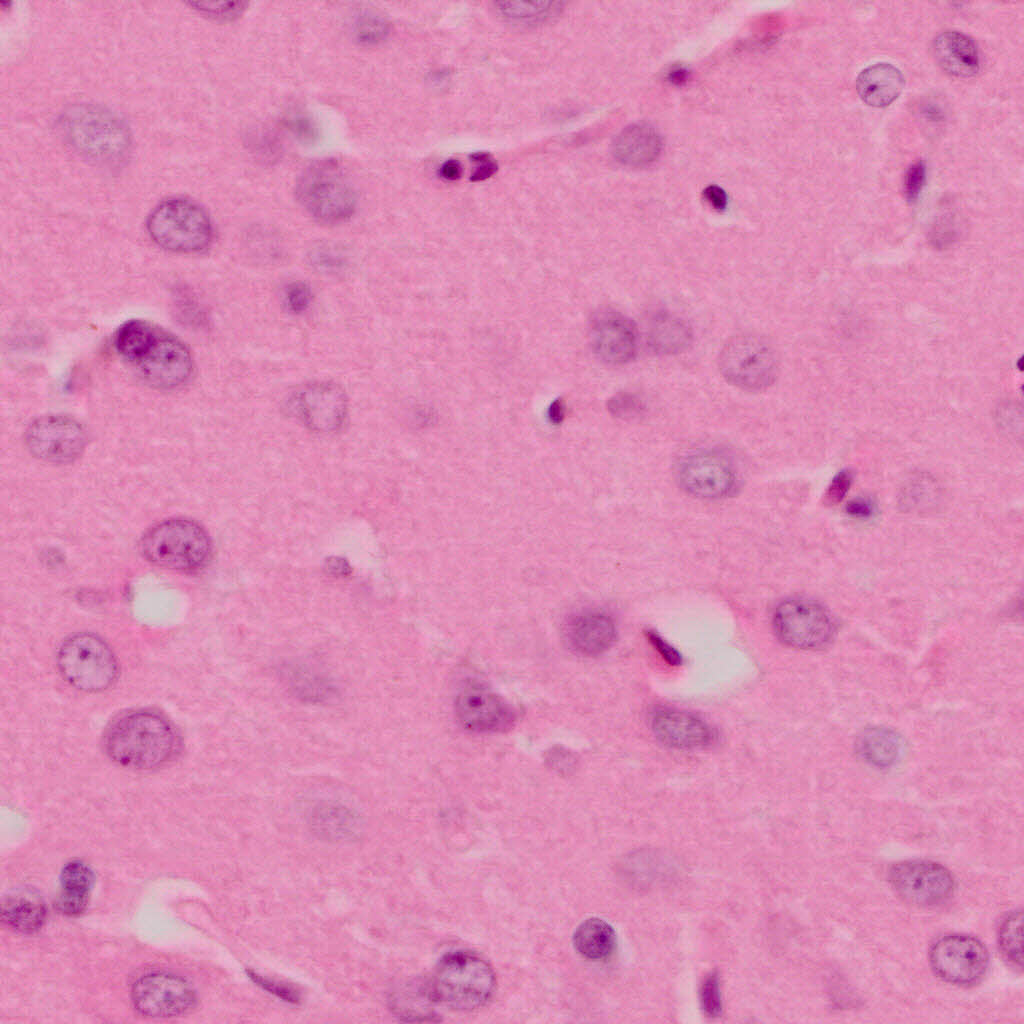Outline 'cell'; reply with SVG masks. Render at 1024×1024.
<instances>
[{
	"mask_svg": "<svg viewBox=\"0 0 1024 1024\" xmlns=\"http://www.w3.org/2000/svg\"><path fill=\"white\" fill-rule=\"evenodd\" d=\"M114 344L118 353L152 386L179 387L194 371L193 358L186 345L148 321L124 322L115 333Z\"/></svg>",
	"mask_w": 1024,
	"mask_h": 1024,
	"instance_id": "1",
	"label": "cell"
},
{
	"mask_svg": "<svg viewBox=\"0 0 1024 1024\" xmlns=\"http://www.w3.org/2000/svg\"><path fill=\"white\" fill-rule=\"evenodd\" d=\"M103 747L108 757L121 766L154 769L177 755L180 739L166 717L151 710H134L108 725Z\"/></svg>",
	"mask_w": 1024,
	"mask_h": 1024,
	"instance_id": "2",
	"label": "cell"
},
{
	"mask_svg": "<svg viewBox=\"0 0 1024 1024\" xmlns=\"http://www.w3.org/2000/svg\"><path fill=\"white\" fill-rule=\"evenodd\" d=\"M426 983L435 1004L458 1011H472L490 1000L496 978L490 964L481 956L457 950L439 959Z\"/></svg>",
	"mask_w": 1024,
	"mask_h": 1024,
	"instance_id": "3",
	"label": "cell"
},
{
	"mask_svg": "<svg viewBox=\"0 0 1024 1024\" xmlns=\"http://www.w3.org/2000/svg\"><path fill=\"white\" fill-rule=\"evenodd\" d=\"M140 550L157 566L191 573L206 567L212 555V542L199 523L173 518L148 529L141 539Z\"/></svg>",
	"mask_w": 1024,
	"mask_h": 1024,
	"instance_id": "4",
	"label": "cell"
},
{
	"mask_svg": "<svg viewBox=\"0 0 1024 1024\" xmlns=\"http://www.w3.org/2000/svg\"><path fill=\"white\" fill-rule=\"evenodd\" d=\"M69 143L80 153L100 161L123 157L130 144L125 123L110 110L92 104L69 108L61 119Z\"/></svg>",
	"mask_w": 1024,
	"mask_h": 1024,
	"instance_id": "5",
	"label": "cell"
},
{
	"mask_svg": "<svg viewBox=\"0 0 1024 1024\" xmlns=\"http://www.w3.org/2000/svg\"><path fill=\"white\" fill-rule=\"evenodd\" d=\"M296 195L308 214L325 224L347 221L357 207L353 185L343 169L332 160L310 165L298 180Z\"/></svg>",
	"mask_w": 1024,
	"mask_h": 1024,
	"instance_id": "6",
	"label": "cell"
},
{
	"mask_svg": "<svg viewBox=\"0 0 1024 1024\" xmlns=\"http://www.w3.org/2000/svg\"><path fill=\"white\" fill-rule=\"evenodd\" d=\"M147 230L158 246L176 253L205 251L213 239L209 215L186 198H170L158 204L148 216Z\"/></svg>",
	"mask_w": 1024,
	"mask_h": 1024,
	"instance_id": "7",
	"label": "cell"
},
{
	"mask_svg": "<svg viewBox=\"0 0 1024 1024\" xmlns=\"http://www.w3.org/2000/svg\"><path fill=\"white\" fill-rule=\"evenodd\" d=\"M718 368L730 385L760 392L774 384L779 373L776 348L763 336L738 334L726 341L718 357Z\"/></svg>",
	"mask_w": 1024,
	"mask_h": 1024,
	"instance_id": "8",
	"label": "cell"
},
{
	"mask_svg": "<svg viewBox=\"0 0 1024 1024\" xmlns=\"http://www.w3.org/2000/svg\"><path fill=\"white\" fill-rule=\"evenodd\" d=\"M57 666L71 686L84 692L109 688L119 673L111 648L92 633H77L65 639L57 653Z\"/></svg>",
	"mask_w": 1024,
	"mask_h": 1024,
	"instance_id": "9",
	"label": "cell"
},
{
	"mask_svg": "<svg viewBox=\"0 0 1024 1024\" xmlns=\"http://www.w3.org/2000/svg\"><path fill=\"white\" fill-rule=\"evenodd\" d=\"M773 627L783 644L802 650L820 649L829 644L835 634L829 612L819 603L804 598L781 602L774 612Z\"/></svg>",
	"mask_w": 1024,
	"mask_h": 1024,
	"instance_id": "10",
	"label": "cell"
},
{
	"mask_svg": "<svg viewBox=\"0 0 1024 1024\" xmlns=\"http://www.w3.org/2000/svg\"><path fill=\"white\" fill-rule=\"evenodd\" d=\"M934 973L947 983L975 985L985 976L989 956L984 944L965 934H946L937 938L929 950Z\"/></svg>",
	"mask_w": 1024,
	"mask_h": 1024,
	"instance_id": "11",
	"label": "cell"
},
{
	"mask_svg": "<svg viewBox=\"0 0 1024 1024\" xmlns=\"http://www.w3.org/2000/svg\"><path fill=\"white\" fill-rule=\"evenodd\" d=\"M889 882L903 900L924 907L945 903L955 889L950 871L930 860H906L894 864L889 871Z\"/></svg>",
	"mask_w": 1024,
	"mask_h": 1024,
	"instance_id": "12",
	"label": "cell"
},
{
	"mask_svg": "<svg viewBox=\"0 0 1024 1024\" xmlns=\"http://www.w3.org/2000/svg\"><path fill=\"white\" fill-rule=\"evenodd\" d=\"M131 998L140 1014L152 1018L186 1014L197 1002L192 986L184 978L167 972L141 976L133 984Z\"/></svg>",
	"mask_w": 1024,
	"mask_h": 1024,
	"instance_id": "13",
	"label": "cell"
},
{
	"mask_svg": "<svg viewBox=\"0 0 1024 1024\" xmlns=\"http://www.w3.org/2000/svg\"><path fill=\"white\" fill-rule=\"evenodd\" d=\"M679 481L689 494L705 499H722L739 487L738 473L731 460L715 451L695 452L679 465Z\"/></svg>",
	"mask_w": 1024,
	"mask_h": 1024,
	"instance_id": "14",
	"label": "cell"
},
{
	"mask_svg": "<svg viewBox=\"0 0 1024 1024\" xmlns=\"http://www.w3.org/2000/svg\"><path fill=\"white\" fill-rule=\"evenodd\" d=\"M25 441L30 452L46 462L63 464L78 458L86 445V433L74 419L47 415L30 424Z\"/></svg>",
	"mask_w": 1024,
	"mask_h": 1024,
	"instance_id": "15",
	"label": "cell"
},
{
	"mask_svg": "<svg viewBox=\"0 0 1024 1024\" xmlns=\"http://www.w3.org/2000/svg\"><path fill=\"white\" fill-rule=\"evenodd\" d=\"M455 715L462 727L474 733H503L517 720L516 710L486 686L465 685L455 699Z\"/></svg>",
	"mask_w": 1024,
	"mask_h": 1024,
	"instance_id": "16",
	"label": "cell"
},
{
	"mask_svg": "<svg viewBox=\"0 0 1024 1024\" xmlns=\"http://www.w3.org/2000/svg\"><path fill=\"white\" fill-rule=\"evenodd\" d=\"M292 409L309 429L329 433L344 424L348 401L340 386L333 382H314L300 388L292 398Z\"/></svg>",
	"mask_w": 1024,
	"mask_h": 1024,
	"instance_id": "17",
	"label": "cell"
},
{
	"mask_svg": "<svg viewBox=\"0 0 1024 1024\" xmlns=\"http://www.w3.org/2000/svg\"><path fill=\"white\" fill-rule=\"evenodd\" d=\"M590 339L594 354L606 364L624 365L637 355V327L618 311L604 309L597 312L590 324Z\"/></svg>",
	"mask_w": 1024,
	"mask_h": 1024,
	"instance_id": "18",
	"label": "cell"
},
{
	"mask_svg": "<svg viewBox=\"0 0 1024 1024\" xmlns=\"http://www.w3.org/2000/svg\"><path fill=\"white\" fill-rule=\"evenodd\" d=\"M651 727L657 739L677 749H699L715 741L714 730L687 711L662 707L654 711Z\"/></svg>",
	"mask_w": 1024,
	"mask_h": 1024,
	"instance_id": "19",
	"label": "cell"
},
{
	"mask_svg": "<svg viewBox=\"0 0 1024 1024\" xmlns=\"http://www.w3.org/2000/svg\"><path fill=\"white\" fill-rule=\"evenodd\" d=\"M277 670L284 688L300 702L326 704L339 696L338 686L332 677L310 662L287 660Z\"/></svg>",
	"mask_w": 1024,
	"mask_h": 1024,
	"instance_id": "20",
	"label": "cell"
},
{
	"mask_svg": "<svg viewBox=\"0 0 1024 1024\" xmlns=\"http://www.w3.org/2000/svg\"><path fill=\"white\" fill-rule=\"evenodd\" d=\"M617 637L616 625L606 613L595 610L578 612L565 626L569 648L582 656H598L608 651Z\"/></svg>",
	"mask_w": 1024,
	"mask_h": 1024,
	"instance_id": "21",
	"label": "cell"
},
{
	"mask_svg": "<svg viewBox=\"0 0 1024 1024\" xmlns=\"http://www.w3.org/2000/svg\"><path fill=\"white\" fill-rule=\"evenodd\" d=\"M663 147L661 135L651 125L635 123L624 128L612 142V153L620 163L630 167L650 165Z\"/></svg>",
	"mask_w": 1024,
	"mask_h": 1024,
	"instance_id": "22",
	"label": "cell"
},
{
	"mask_svg": "<svg viewBox=\"0 0 1024 1024\" xmlns=\"http://www.w3.org/2000/svg\"><path fill=\"white\" fill-rule=\"evenodd\" d=\"M938 65L950 75L972 77L979 72L980 55L974 40L958 31H945L933 42Z\"/></svg>",
	"mask_w": 1024,
	"mask_h": 1024,
	"instance_id": "23",
	"label": "cell"
},
{
	"mask_svg": "<svg viewBox=\"0 0 1024 1024\" xmlns=\"http://www.w3.org/2000/svg\"><path fill=\"white\" fill-rule=\"evenodd\" d=\"M904 85L901 71L890 63L870 65L861 71L856 80V90L861 100L875 108H884L893 103L903 91Z\"/></svg>",
	"mask_w": 1024,
	"mask_h": 1024,
	"instance_id": "24",
	"label": "cell"
},
{
	"mask_svg": "<svg viewBox=\"0 0 1024 1024\" xmlns=\"http://www.w3.org/2000/svg\"><path fill=\"white\" fill-rule=\"evenodd\" d=\"M905 750L904 738L887 727L867 728L860 733L856 740V751L859 757L878 768L894 766L903 758Z\"/></svg>",
	"mask_w": 1024,
	"mask_h": 1024,
	"instance_id": "25",
	"label": "cell"
},
{
	"mask_svg": "<svg viewBox=\"0 0 1024 1024\" xmlns=\"http://www.w3.org/2000/svg\"><path fill=\"white\" fill-rule=\"evenodd\" d=\"M93 884V873L82 861L74 860L67 863L60 876V892L57 908L68 916L83 913L89 902Z\"/></svg>",
	"mask_w": 1024,
	"mask_h": 1024,
	"instance_id": "26",
	"label": "cell"
},
{
	"mask_svg": "<svg viewBox=\"0 0 1024 1024\" xmlns=\"http://www.w3.org/2000/svg\"><path fill=\"white\" fill-rule=\"evenodd\" d=\"M648 345L658 355H677L689 349L693 331L682 318L658 313L652 318L648 330Z\"/></svg>",
	"mask_w": 1024,
	"mask_h": 1024,
	"instance_id": "27",
	"label": "cell"
},
{
	"mask_svg": "<svg viewBox=\"0 0 1024 1024\" xmlns=\"http://www.w3.org/2000/svg\"><path fill=\"white\" fill-rule=\"evenodd\" d=\"M617 944L613 927L599 918L583 921L575 930L573 945L585 959L601 961L609 958Z\"/></svg>",
	"mask_w": 1024,
	"mask_h": 1024,
	"instance_id": "28",
	"label": "cell"
},
{
	"mask_svg": "<svg viewBox=\"0 0 1024 1024\" xmlns=\"http://www.w3.org/2000/svg\"><path fill=\"white\" fill-rule=\"evenodd\" d=\"M2 919L13 929L22 933L38 931L46 916L42 901L32 894H17L2 904Z\"/></svg>",
	"mask_w": 1024,
	"mask_h": 1024,
	"instance_id": "29",
	"label": "cell"
},
{
	"mask_svg": "<svg viewBox=\"0 0 1024 1024\" xmlns=\"http://www.w3.org/2000/svg\"><path fill=\"white\" fill-rule=\"evenodd\" d=\"M564 4L558 1H509L496 3V10L505 21L517 26H537L561 14Z\"/></svg>",
	"mask_w": 1024,
	"mask_h": 1024,
	"instance_id": "30",
	"label": "cell"
},
{
	"mask_svg": "<svg viewBox=\"0 0 1024 1024\" xmlns=\"http://www.w3.org/2000/svg\"><path fill=\"white\" fill-rule=\"evenodd\" d=\"M313 826L328 836H350L358 826L356 814L341 804L322 803L311 814Z\"/></svg>",
	"mask_w": 1024,
	"mask_h": 1024,
	"instance_id": "31",
	"label": "cell"
},
{
	"mask_svg": "<svg viewBox=\"0 0 1024 1024\" xmlns=\"http://www.w3.org/2000/svg\"><path fill=\"white\" fill-rule=\"evenodd\" d=\"M1022 911L1006 914L998 928V944L1004 959L1015 969L1022 970Z\"/></svg>",
	"mask_w": 1024,
	"mask_h": 1024,
	"instance_id": "32",
	"label": "cell"
},
{
	"mask_svg": "<svg viewBox=\"0 0 1024 1024\" xmlns=\"http://www.w3.org/2000/svg\"><path fill=\"white\" fill-rule=\"evenodd\" d=\"M308 259L315 270L328 275L342 273L349 263L346 250L331 243L313 246L308 252Z\"/></svg>",
	"mask_w": 1024,
	"mask_h": 1024,
	"instance_id": "33",
	"label": "cell"
},
{
	"mask_svg": "<svg viewBox=\"0 0 1024 1024\" xmlns=\"http://www.w3.org/2000/svg\"><path fill=\"white\" fill-rule=\"evenodd\" d=\"M609 412L623 420H631L640 417L645 411L643 401L630 392H619L612 396L607 402Z\"/></svg>",
	"mask_w": 1024,
	"mask_h": 1024,
	"instance_id": "34",
	"label": "cell"
},
{
	"mask_svg": "<svg viewBox=\"0 0 1024 1024\" xmlns=\"http://www.w3.org/2000/svg\"><path fill=\"white\" fill-rule=\"evenodd\" d=\"M700 1003L708 1017H717L722 1012V1001L717 972L709 973L700 987Z\"/></svg>",
	"mask_w": 1024,
	"mask_h": 1024,
	"instance_id": "35",
	"label": "cell"
},
{
	"mask_svg": "<svg viewBox=\"0 0 1024 1024\" xmlns=\"http://www.w3.org/2000/svg\"><path fill=\"white\" fill-rule=\"evenodd\" d=\"M247 975L256 983L257 986L261 987L268 993L280 998L282 1001L290 1004H299L301 1001V995L299 990L288 983L282 981L266 978L260 974H257L253 970H247Z\"/></svg>",
	"mask_w": 1024,
	"mask_h": 1024,
	"instance_id": "36",
	"label": "cell"
},
{
	"mask_svg": "<svg viewBox=\"0 0 1024 1024\" xmlns=\"http://www.w3.org/2000/svg\"><path fill=\"white\" fill-rule=\"evenodd\" d=\"M387 32L388 23L378 15L361 16L356 24L357 38L363 43L378 42L386 36Z\"/></svg>",
	"mask_w": 1024,
	"mask_h": 1024,
	"instance_id": "37",
	"label": "cell"
},
{
	"mask_svg": "<svg viewBox=\"0 0 1024 1024\" xmlns=\"http://www.w3.org/2000/svg\"><path fill=\"white\" fill-rule=\"evenodd\" d=\"M312 297L311 288L305 282L294 281L285 288V305L293 314H301L306 311L311 304Z\"/></svg>",
	"mask_w": 1024,
	"mask_h": 1024,
	"instance_id": "38",
	"label": "cell"
},
{
	"mask_svg": "<svg viewBox=\"0 0 1024 1024\" xmlns=\"http://www.w3.org/2000/svg\"><path fill=\"white\" fill-rule=\"evenodd\" d=\"M926 182V165L922 160L911 164L907 169L903 191L908 201L914 202L918 199Z\"/></svg>",
	"mask_w": 1024,
	"mask_h": 1024,
	"instance_id": "39",
	"label": "cell"
},
{
	"mask_svg": "<svg viewBox=\"0 0 1024 1024\" xmlns=\"http://www.w3.org/2000/svg\"><path fill=\"white\" fill-rule=\"evenodd\" d=\"M196 6L199 10H202L209 15L231 18L238 16L245 7L243 2H224V3H191Z\"/></svg>",
	"mask_w": 1024,
	"mask_h": 1024,
	"instance_id": "40",
	"label": "cell"
},
{
	"mask_svg": "<svg viewBox=\"0 0 1024 1024\" xmlns=\"http://www.w3.org/2000/svg\"><path fill=\"white\" fill-rule=\"evenodd\" d=\"M645 635L651 645L668 664L678 666L682 663L680 653L672 645L667 643L659 634L653 630H647Z\"/></svg>",
	"mask_w": 1024,
	"mask_h": 1024,
	"instance_id": "41",
	"label": "cell"
},
{
	"mask_svg": "<svg viewBox=\"0 0 1024 1024\" xmlns=\"http://www.w3.org/2000/svg\"><path fill=\"white\" fill-rule=\"evenodd\" d=\"M852 482V475L848 471H842L831 481L827 492L826 501L830 504L838 503L845 496Z\"/></svg>",
	"mask_w": 1024,
	"mask_h": 1024,
	"instance_id": "42",
	"label": "cell"
},
{
	"mask_svg": "<svg viewBox=\"0 0 1024 1024\" xmlns=\"http://www.w3.org/2000/svg\"><path fill=\"white\" fill-rule=\"evenodd\" d=\"M471 159L475 163L471 174L472 181H483L497 171V164L489 154L475 153L471 156Z\"/></svg>",
	"mask_w": 1024,
	"mask_h": 1024,
	"instance_id": "43",
	"label": "cell"
},
{
	"mask_svg": "<svg viewBox=\"0 0 1024 1024\" xmlns=\"http://www.w3.org/2000/svg\"><path fill=\"white\" fill-rule=\"evenodd\" d=\"M846 512L854 518H869L875 512V505L867 498H857L847 504Z\"/></svg>",
	"mask_w": 1024,
	"mask_h": 1024,
	"instance_id": "44",
	"label": "cell"
},
{
	"mask_svg": "<svg viewBox=\"0 0 1024 1024\" xmlns=\"http://www.w3.org/2000/svg\"><path fill=\"white\" fill-rule=\"evenodd\" d=\"M704 199L717 211L725 210L728 202L726 192L717 185H709L703 190Z\"/></svg>",
	"mask_w": 1024,
	"mask_h": 1024,
	"instance_id": "45",
	"label": "cell"
},
{
	"mask_svg": "<svg viewBox=\"0 0 1024 1024\" xmlns=\"http://www.w3.org/2000/svg\"><path fill=\"white\" fill-rule=\"evenodd\" d=\"M325 569L330 575L335 577H347L351 574V566L349 562L342 558L333 556L326 560Z\"/></svg>",
	"mask_w": 1024,
	"mask_h": 1024,
	"instance_id": "46",
	"label": "cell"
},
{
	"mask_svg": "<svg viewBox=\"0 0 1024 1024\" xmlns=\"http://www.w3.org/2000/svg\"><path fill=\"white\" fill-rule=\"evenodd\" d=\"M439 173L442 178L449 181H454L461 177L462 166L459 161L450 159L442 164Z\"/></svg>",
	"mask_w": 1024,
	"mask_h": 1024,
	"instance_id": "47",
	"label": "cell"
},
{
	"mask_svg": "<svg viewBox=\"0 0 1024 1024\" xmlns=\"http://www.w3.org/2000/svg\"><path fill=\"white\" fill-rule=\"evenodd\" d=\"M547 417L549 421L555 425L560 424L563 421L565 417V405L562 400L557 399L549 405Z\"/></svg>",
	"mask_w": 1024,
	"mask_h": 1024,
	"instance_id": "48",
	"label": "cell"
},
{
	"mask_svg": "<svg viewBox=\"0 0 1024 1024\" xmlns=\"http://www.w3.org/2000/svg\"><path fill=\"white\" fill-rule=\"evenodd\" d=\"M687 77V70L681 67L675 68L671 70L669 73L670 81L674 82L675 84L683 83L687 79Z\"/></svg>",
	"mask_w": 1024,
	"mask_h": 1024,
	"instance_id": "49",
	"label": "cell"
}]
</instances>
